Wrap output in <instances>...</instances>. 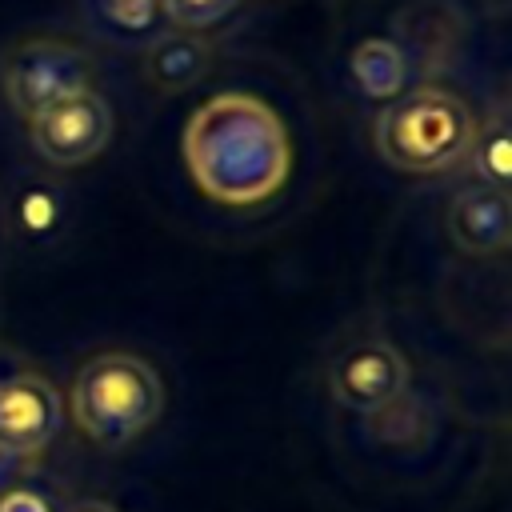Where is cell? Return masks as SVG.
<instances>
[{"label": "cell", "mask_w": 512, "mask_h": 512, "mask_svg": "<svg viewBox=\"0 0 512 512\" xmlns=\"http://www.w3.org/2000/svg\"><path fill=\"white\" fill-rule=\"evenodd\" d=\"M68 512H116V508L104 504V500H80V504H72Z\"/></svg>", "instance_id": "2e32d148"}, {"label": "cell", "mask_w": 512, "mask_h": 512, "mask_svg": "<svg viewBox=\"0 0 512 512\" xmlns=\"http://www.w3.org/2000/svg\"><path fill=\"white\" fill-rule=\"evenodd\" d=\"M8 216L16 224V232L24 240H48L64 228V216H68V204H64V192L48 180H24L12 200H8Z\"/></svg>", "instance_id": "7c38bea8"}, {"label": "cell", "mask_w": 512, "mask_h": 512, "mask_svg": "<svg viewBox=\"0 0 512 512\" xmlns=\"http://www.w3.org/2000/svg\"><path fill=\"white\" fill-rule=\"evenodd\" d=\"M236 4L240 0H160V12L172 28L200 36V32L216 28L220 20H228L236 12Z\"/></svg>", "instance_id": "5bb4252c"}, {"label": "cell", "mask_w": 512, "mask_h": 512, "mask_svg": "<svg viewBox=\"0 0 512 512\" xmlns=\"http://www.w3.org/2000/svg\"><path fill=\"white\" fill-rule=\"evenodd\" d=\"M328 388L332 400L348 412L372 416L380 408H388L392 400L404 396L408 388V360L400 356V348L384 336H364L356 344H348L328 372Z\"/></svg>", "instance_id": "8992f818"}, {"label": "cell", "mask_w": 512, "mask_h": 512, "mask_svg": "<svg viewBox=\"0 0 512 512\" xmlns=\"http://www.w3.org/2000/svg\"><path fill=\"white\" fill-rule=\"evenodd\" d=\"M212 68V44L196 32H160L152 44H144V76L160 92H184L204 80Z\"/></svg>", "instance_id": "9c48e42d"}, {"label": "cell", "mask_w": 512, "mask_h": 512, "mask_svg": "<svg viewBox=\"0 0 512 512\" xmlns=\"http://www.w3.org/2000/svg\"><path fill=\"white\" fill-rule=\"evenodd\" d=\"M68 408L92 444L124 448L164 412V380L132 352H100L76 368Z\"/></svg>", "instance_id": "7a4b0ae2"}, {"label": "cell", "mask_w": 512, "mask_h": 512, "mask_svg": "<svg viewBox=\"0 0 512 512\" xmlns=\"http://www.w3.org/2000/svg\"><path fill=\"white\" fill-rule=\"evenodd\" d=\"M28 140L36 156H44L56 168H80L96 160L112 140V108L100 92L80 88L64 100L40 108L28 120Z\"/></svg>", "instance_id": "5b68a950"}, {"label": "cell", "mask_w": 512, "mask_h": 512, "mask_svg": "<svg viewBox=\"0 0 512 512\" xmlns=\"http://www.w3.org/2000/svg\"><path fill=\"white\" fill-rule=\"evenodd\" d=\"M60 420L64 400L44 376L16 372L0 380V460L40 456L56 440Z\"/></svg>", "instance_id": "52a82bcc"}, {"label": "cell", "mask_w": 512, "mask_h": 512, "mask_svg": "<svg viewBox=\"0 0 512 512\" xmlns=\"http://www.w3.org/2000/svg\"><path fill=\"white\" fill-rule=\"evenodd\" d=\"M448 240L468 256H496L512 240V200L504 188H464L448 204Z\"/></svg>", "instance_id": "ba28073f"}, {"label": "cell", "mask_w": 512, "mask_h": 512, "mask_svg": "<svg viewBox=\"0 0 512 512\" xmlns=\"http://www.w3.org/2000/svg\"><path fill=\"white\" fill-rule=\"evenodd\" d=\"M4 80V96L12 104V112H20L24 120H32L40 108L64 100L68 92L88 88L92 80V60L84 48L56 40V36H32L20 40L0 68Z\"/></svg>", "instance_id": "277c9868"}, {"label": "cell", "mask_w": 512, "mask_h": 512, "mask_svg": "<svg viewBox=\"0 0 512 512\" xmlns=\"http://www.w3.org/2000/svg\"><path fill=\"white\" fill-rule=\"evenodd\" d=\"M352 80L372 100L396 96L404 88V80H408V56H404V48L396 40H388V36L360 40L356 52H352Z\"/></svg>", "instance_id": "8fae6325"}, {"label": "cell", "mask_w": 512, "mask_h": 512, "mask_svg": "<svg viewBox=\"0 0 512 512\" xmlns=\"http://www.w3.org/2000/svg\"><path fill=\"white\" fill-rule=\"evenodd\" d=\"M472 136H476L472 108L436 84L404 92L372 124V144L380 160L396 172H416V176L444 172L456 160H464Z\"/></svg>", "instance_id": "3957f363"}, {"label": "cell", "mask_w": 512, "mask_h": 512, "mask_svg": "<svg viewBox=\"0 0 512 512\" xmlns=\"http://www.w3.org/2000/svg\"><path fill=\"white\" fill-rule=\"evenodd\" d=\"M0 512H52V504L32 488H12L0 496Z\"/></svg>", "instance_id": "9a60e30c"}, {"label": "cell", "mask_w": 512, "mask_h": 512, "mask_svg": "<svg viewBox=\"0 0 512 512\" xmlns=\"http://www.w3.org/2000/svg\"><path fill=\"white\" fill-rule=\"evenodd\" d=\"M184 164L196 188L224 208L272 200L292 172L284 120L252 92H220L184 124Z\"/></svg>", "instance_id": "6da1fadb"}, {"label": "cell", "mask_w": 512, "mask_h": 512, "mask_svg": "<svg viewBox=\"0 0 512 512\" xmlns=\"http://www.w3.org/2000/svg\"><path fill=\"white\" fill-rule=\"evenodd\" d=\"M468 152H472V164L484 176V184L508 192V176H512V128H508V120L496 116L492 124L476 128Z\"/></svg>", "instance_id": "4fadbf2b"}, {"label": "cell", "mask_w": 512, "mask_h": 512, "mask_svg": "<svg viewBox=\"0 0 512 512\" xmlns=\"http://www.w3.org/2000/svg\"><path fill=\"white\" fill-rule=\"evenodd\" d=\"M84 12L100 40H112L124 48L152 44L164 32L160 0H84Z\"/></svg>", "instance_id": "30bf717a"}]
</instances>
